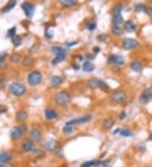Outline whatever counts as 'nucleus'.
Listing matches in <instances>:
<instances>
[{"label": "nucleus", "instance_id": "nucleus-33", "mask_svg": "<svg viewBox=\"0 0 152 167\" xmlns=\"http://www.w3.org/2000/svg\"><path fill=\"white\" fill-rule=\"evenodd\" d=\"M33 63V58L31 57H26L23 59L22 61V65L25 67H30Z\"/></svg>", "mask_w": 152, "mask_h": 167}, {"label": "nucleus", "instance_id": "nucleus-30", "mask_svg": "<svg viewBox=\"0 0 152 167\" xmlns=\"http://www.w3.org/2000/svg\"><path fill=\"white\" fill-rule=\"evenodd\" d=\"M123 9V5L122 4H116L115 6L112 8V14L113 15H118V14H121V12Z\"/></svg>", "mask_w": 152, "mask_h": 167}, {"label": "nucleus", "instance_id": "nucleus-36", "mask_svg": "<svg viewBox=\"0 0 152 167\" xmlns=\"http://www.w3.org/2000/svg\"><path fill=\"white\" fill-rule=\"evenodd\" d=\"M20 60V53H14L11 58H10V61L11 63H18Z\"/></svg>", "mask_w": 152, "mask_h": 167}, {"label": "nucleus", "instance_id": "nucleus-15", "mask_svg": "<svg viewBox=\"0 0 152 167\" xmlns=\"http://www.w3.org/2000/svg\"><path fill=\"white\" fill-rule=\"evenodd\" d=\"M124 29L128 32H134L136 30V25L132 21H127L124 22Z\"/></svg>", "mask_w": 152, "mask_h": 167}, {"label": "nucleus", "instance_id": "nucleus-45", "mask_svg": "<svg viewBox=\"0 0 152 167\" xmlns=\"http://www.w3.org/2000/svg\"><path fill=\"white\" fill-rule=\"evenodd\" d=\"M93 51H94L95 53H98L99 51H101V49L98 47H95L93 48Z\"/></svg>", "mask_w": 152, "mask_h": 167}, {"label": "nucleus", "instance_id": "nucleus-6", "mask_svg": "<svg viewBox=\"0 0 152 167\" xmlns=\"http://www.w3.org/2000/svg\"><path fill=\"white\" fill-rule=\"evenodd\" d=\"M92 118V116L91 115H84L83 116H80V117H78V118H74V119H72L70 121H68L65 126H71L73 127L74 125H78V124H82V123H85L90 122Z\"/></svg>", "mask_w": 152, "mask_h": 167}, {"label": "nucleus", "instance_id": "nucleus-47", "mask_svg": "<svg viewBox=\"0 0 152 167\" xmlns=\"http://www.w3.org/2000/svg\"><path fill=\"white\" fill-rule=\"evenodd\" d=\"M88 58H91V59H93V58H94L95 57H92V56H90V54H89V55H88Z\"/></svg>", "mask_w": 152, "mask_h": 167}, {"label": "nucleus", "instance_id": "nucleus-34", "mask_svg": "<svg viewBox=\"0 0 152 167\" xmlns=\"http://www.w3.org/2000/svg\"><path fill=\"white\" fill-rule=\"evenodd\" d=\"M11 40H12V43H13V45L14 47H19V46H20V44H21V41H22V40H21V37L19 36H16V35L11 38Z\"/></svg>", "mask_w": 152, "mask_h": 167}, {"label": "nucleus", "instance_id": "nucleus-41", "mask_svg": "<svg viewBox=\"0 0 152 167\" xmlns=\"http://www.w3.org/2000/svg\"><path fill=\"white\" fill-rule=\"evenodd\" d=\"M145 13H146V14H148L150 17L152 19V8L147 7V6H146V8H145Z\"/></svg>", "mask_w": 152, "mask_h": 167}, {"label": "nucleus", "instance_id": "nucleus-18", "mask_svg": "<svg viewBox=\"0 0 152 167\" xmlns=\"http://www.w3.org/2000/svg\"><path fill=\"white\" fill-rule=\"evenodd\" d=\"M28 118V113L25 111H19L16 113V120L18 122H25Z\"/></svg>", "mask_w": 152, "mask_h": 167}, {"label": "nucleus", "instance_id": "nucleus-14", "mask_svg": "<svg viewBox=\"0 0 152 167\" xmlns=\"http://www.w3.org/2000/svg\"><path fill=\"white\" fill-rule=\"evenodd\" d=\"M44 113H45V117L47 120H54L58 116L57 112L53 109H46Z\"/></svg>", "mask_w": 152, "mask_h": 167}, {"label": "nucleus", "instance_id": "nucleus-28", "mask_svg": "<svg viewBox=\"0 0 152 167\" xmlns=\"http://www.w3.org/2000/svg\"><path fill=\"white\" fill-rule=\"evenodd\" d=\"M123 28H122L121 26H116V25H113L112 28H111V32L115 35V36H121V35L123 34Z\"/></svg>", "mask_w": 152, "mask_h": 167}, {"label": "nucleus", "instance_id": "nucleus-7", "mask_svg": "<svg viewBox=\"0 0 152 167\" xmlns=\"http://www.w3.org/2000/svg\"><path fill=\"white\" fill-rule=\"evenodd\" d=\"M138 42L137 40L134 38H125L123 40L122 42V47L124 48L125 50H132L138 47Z\"/></svg>", "mask_w": 152, "mask_h": 167}, {"label": "nucleus", "instance_id": "nucleus-17", "mask_svg": "<svg viewBox=\"0 0 152 167\" xmlns=\"http://www.w3.org/2000/svg\"><path fill=\"white\" fill-rule=\"evenodd\" d=\"M130 68H131V69L133 71L136 72V73H139V72H141L142 69H143L142 64L138 61L131 62V63H130Z\"/></svg>", "mask_w": 152, "mask_h": 167}, {"label": "nucleus", "instance_id": "nucleus-27", "mask_svg": "<svg viewBox=\"0 0 152 167\" xmlns=\"http://www.w3.org/2000/svg\"><path fill=\"white\" fill-rule=\"evenodd\" d=\"M52 51L55 55L62 54V53H65L66 54V49H64L62 47H58V46H53V47H52Z\"/></svg>", "mask_w": 152, "mask_h": 167}, {"label": "nucleus", "instance_id": "nucleus-49", "mask_svg": "<svg viewBox=\"0 0 152 167\" xmlns=\"http://www.w3.org/2000/svg\"><path fill=\"white\" fill-rule=\"evenodd\" d=\"M0 167H4V166H3V163H1V162H0Z\"/></svg>", "mask_w": 152, "mask_h": 167}, {"label": "nucleus", "instance_id": "nucleus-22", "mask_svg": "<svg viewBox=\"0 0 152 167\" xmlns=\"http://www.w3.org/2000/svg\"><path fill=\"white\" fill-rule=\"evenodd\" d=\"M87 85L91 89H96L99 85V79L96 78H91L87 81Z\"/></svg>", "mask_w": 152, "mask_h": 167}, {"label": "nucleus", "instance_id": "nucleus-46", "mask_svg": "<svg viewBox=\"0 0 152 167\" xmlns=\"http://www.w3.org/2000/svg\"><path fill=\"white\" fill-rule=\"evenodd\" d=\"M76 44H78V41H75V42H71V43H68L67 45L70 47V46H74V45H76Z\"/></svg>", "mask_w": 152, "mask_h": 167}, {"label": "nucleus", "instance_id": "nucleus-5", "mask_svg": "<svg viewBox=\"0 0 152 167\" xmlns=\"http://www.w3.org/2000/svg\"><path fill=\"white\" fill-rule=\"evenodd\" d=\"M25 132H26V126L18 125L12 128L10 132V137L13 140H18L23 136Z\"/></svg>", "mask_w": 152, "mask_h": 167}, {"label": "nucleus", "instance_id": "nucleus-11", "mask_svg": "<svg viewBox=\"0 0 152 167\" xmlns=\"http://www.w3.org/2000/svg\"><path fill=\"white\" fill-rule=\"evenodd\" d=\"M21 149L24 152H32L35 150V143H34L33 140H24L21 143Z\"/></svg>", "mask_w": 152, "mask_h": 167}, {"label": "nucleus", "instance_id": "nucleus-9", "mask_svg": "<svg viewBox=\"0 0 152 167\" xmlns=\"http://www.w3.org/2000/svg\"><path fill=\"white\" fill-rule=\"evenodd\" d=\"M152 99V88L145 89L142 92L141 96L139 97V101L143 104H147V103L151 101Z\"/></svg>", "mask_w": 152, "mask_h": 167}, {"label": "nucleus", "instance_id": "nucleus-24", "mask_svg": "<svg viewBox=\"0 0 152 167\" xmlns=\"http://www.w3.org/2000/svg\"><path fill=\"white\" fill-rule=\"evenodd\" d=\"M64 79L60 76H53L51 78V85L53 86H57L60 85L61 84H63Z\"/></svg>", "mask_w": 152, "mask_h": 167}, {"label": "nucleus", "instance_id": "nucleus-19", "mask_svg": "<svg viewBox=\"0 0 152 167\" xmlns=\"http://www.w3.org/2000/svg\"><path fill=\"white\" fill-rule=\"evenodd\" d=\"M114 120L111 119L110 117H108V118H106V119L103 121V123H102V126L104 127L105 129H111L112 127L114 126Z\"/></svg>", "mask_w": 152, "mask_h": 167}, {"label": "nucleus", "instance_id": "nucleus-20", "mask_svg": "<svg viewBox=\"0 0 152 167\" xmlns=\"http://www.w3.org/2000/svg\"><path fill=\"white\" fill-rule=\"evenodd\" d=\"M112 23L116 26H120L122 24L124 23V20L123 17L122 16V14H118V15H113L112 18Z\"/></svg>", "mask_w": 152, "mask_h": 167}, {"label": "nucleus", "instance_id": "nucleus-48", "mask_svg": "<svg viewBox=\"0 0 152 167\" xmlns=\"http://www.w3.org/2000/svg\"><path fill=\"white\" fill-rule=\"evenodd\" d=\"M149 139L151 140V141H152V133L150 134V136H149Z\"/></svg>", "mask_w": 152, "mask_h": 167}, {"label": "nucleus", "instance_id": "nucleus-42", "mask_svg": "<svg viewBox=\"0 0 152 167\" xmlns=\"http://www.w3.org/2000/svg\"><path fill=\"white\" fill-rule=\"evenodd\" d=\"M7 52H2L0 53V63H3L7 58Z\"/></svg>", "mask_w": 152, "mask_h": 167}, {"label": "nucleus", "instance_id": "nucleus-29", "mask_svg": "<svg viewBox=\"0 0 152 167\" xmlns=\"http://www.w3.org/2000/svg\"><path fill=\"white\" fill-rule=\"evenodd\" d=\"M100 164H101V161H99V160H91V161L84 162L81 165L80 167H92L95 166V165H100Z\"/></svg>", "mask_w": 152, "mask_h": 167}, {"label": "nucleus", "instance_id": "nucleus-26", "mask_svg": "<svg viewBox=\"0 0 152 167\" xmlns=\"http://www.w3.org/2000/svg\"><path fill=\"white\" fill-rule=\"evenodd\" d=\"M65 57H66V54L65 53H62V54H57L55 56L54 59L52 61V63L53 65H56L57 63H59L61 62H63L65 59Z\"/></svg>", "mask_w": 152, "mask_h": 167}, {"label": "nucleus", "instance_id": "nucleus-21", "mask_svg": "<svg viewBox=\"0 0 152 167\" xmlns=\"http://www.w3.org/2000/svg\"><path fill=\"white\" fill-rule=\"evenodd\" d=\"M83 70L84 72H87V73H90V72H92L95 69V65L90 61H85L83 63Z\"/></svg>", "mask_w": 152, "mask_h": 167}, {"label": "nucleus", "instance_id": "nucleus-35", "mask_svg": "<svg viewBox=\"0 0 152 167\" xmlns=\"http://www.w3.org/2000/svg\"><path fill=\"white\" fill-rule=\"evenodd\" d=\"M118 134L122 137H131L132 136V132L128 129H120L119 130V133Z\"/></svg>", "mask_w": 152, "mask_h": 167}, {"label": "nucleus", "instance_id": "nucleus-8", "mask_svg": "<svg viewBox=\"0 0 152 167\" xmlns=\"http://www.w3.org/2000/svg\"><path fill=\"white\" fill-rule=\"evenodd\" d=\"M21 8L25 12V14L26 15V17L31 18L33 16L34 11H35V6L33 4H30L29 2H24L23 4H21Z\"/></svg>", "mask_w": 152, "mask_h": 167}, {"label": "nucleus", "instance_id": "nucleus-3", "mask_svg": "<svg viewBox=\"0 0 152 167\" xmlns=\"http://www.w3.org/2000/svg\"><path fill=\"white\" fill-rule=\"evenodd\" d=\"M27 81L29 85L32 87L37 86L40 85L41 82L42 81V74L40 71L38 70H33L28 74L27 77Z\"/></svg>", "mask_w": 152, "mask_h": 167}, {"label": "nucleus", "instance_id": "nucleus-31", "mask_svg": "<svg viewBox=\"0 0 152 167\" xmlns=\"http://www.w3.org/2000/svg\"><path fill=\"white\" fill-rule=\"evenodd\" d=\"M32 155L35 158H42L45 155V152L43 150H39V149H35L32 151Z\"/></svg>", "mask_w": 152, "mask_h": 167}, {"label": "nucleus", "instance_id": "nucleus-16", "mask_svg": "<svg viewBox=\"0 0 152 167\" xmlns=\"http://www.w3.org/2000/svg\"><path fill=\"white\" fill-rule=\"evenodd\" d=\"M12 159L11 154L9 152H2L0 153V162L1 163H8Z\"/></svg>", "mask_w": 152, "mask_h": 167}, {"label": "nucleus", "instance_id": "nucleus-32", "mask_svg": "<svg viewBox=\"0 0 152 167\" xmlns=\"http://www.w3.org/2000/svg\"><path fill=\"white\" fill-rule=\"evenodd\" d=\"M98 88H100L103 91H108L109 89H110V87H109L105 81H103V80H101V79H99V85H98Z\"/></svg>", "mask_w": 152, "mask_h": 167}, {"label": "nucleus", "instance_id": "nucleus-1", "mask_svg": "<svg viewBox=\"0 0 152 167\" xmlns=\"http://www.w3.org/2000/svg\"><path fill=\"white\" fill-rule=\"evenodd\" d=\"M71 95L66 90H61L54 95V101L57 106H67L71 101Z\"/></svg>", "mask_w": 152, "mask_h": 167}, {"label": "nucleus", "instance_id": "nucleus-2", "mask_svg": "<svg viewBox=\"0 0 152 167\" xmlns=\"http://www.w3.org/2000/svg\"><path fill=\"white\" fill-rule=\"evenodd\" d=\"M9 89L12 95L17 96V97L22 96L26 92V87L24 84L20 83V82H14L12 84H10Z\"/></svg>", "mask_w": 152, "mask_h": 167}, {"label": "nucleus", "instance_id": "nucleus-4", "mask_svg": "<svg viewBox=\"0 0 152 167\" xmlns=\"http://www.w3.org/2000/svg\"><path fill=\"white\" fill-rule=\"evenodd\" d=\"M126 98H127V93L123 90L119 89V90H116L111 94L110 101H111V104H113V105H119L123 102Z\"/></svg>", "mask_w": 152, "mask_h": 167}, {"label": "nucleus", "instance_id": "nucleus-25", "mask_svg": "<svg viewBox=\"0 0 152 167\" xmlns=\"http://www.w3.org/2000/svg\"><path fill=\"white\" fill-rule=\"evenodd\" d=\"M16 4V1L15 0H13V1H10L8 4L4 6V7L2 9V12L3 13H6V12H9L10 10H11Z\"/></svg>", "mask_w": 152, "mask_h": 167}, {"label": "nucleus", "instance_id": "nucleus-39", "mask_svg": "<svg viewBox=\"0 0 152 167\" xmlns=\"http://www.w3.org/2000/svg\"><path fill=\"white\" fill-rule=\"evenodd\" d=\"M96 27V24L95 23V21H88L87 23V28L89 31H94Z\"/></svg>", "mask_w": 152, "mask_h": 167}, {"label": "nucleus", "instance_id": "nucleus-44", "mask_svg": "<svg viewBox=\"0 0 152 167\" xmlns=\"http://www.w3.org/2000/svg\"><path fill=\"white\" fill-rule=\"evenodd\" d=\"M98 39L101 41H104L105 39H106V36H105L104 35H101V36H98Z\"/></svg>", "mask_w": 152, "mask_h": 167}, {"label": "nucleus", "instance_id": "nucleus-43", "mask_svg": "<svg viewBox=\"0 0 152 167\" xmlns=\"http://www.w3.org/2000/svg\"><path fill=\"white\" fill-rule=\"evenodd\" d=\"M126 117H127V113L125 112H122L119 114V116H118V118L120 120L125 119Z\"/></svg>", "mask_w": 152, "mask_h": 167}, {"label": "nucleus", "instance_id": "nucleus-13", "mask_svg": "<svg viewBox=\"0 0 152 167\" xmlns=\"http://www.w3.org/2000/svg\"><path fill=\"white\" fill-rule=\"evenodd\" d=\"M30 136L31 139L36 142H40L42 139V133L39 128H33L30 131Z\"/></svg>", "mask_w": 152, "mask_h": 167}, {"label": "nucleus", "instance_id": "nucleus-40", "mask_svg": "<svg viewBox=\"0 0 152 167\" xmlns=\"http://www.w3.org/2000/svg\"><path fill=\"white\" fill-rule=\"evenodd\" d=\"M15 32H16V28L13 27V28H10V30L8 31L7 32V36H9V37H13L15 36Z\"/></svg>", "mask_w": 152, "mask_h": 167}, {"label": "nucleus", "instance_id": "nucleus-12", "mask_svg": "<svg viewBox=\"0 0 152 167\" xmlns=\"http://www.w3.org/2000/svg\"><path fill=\"white\" fill-rule=\"evenodd\" d=\"M108 63H113V64L122 65L124 63V58L123 56H118V55L111 54L108 57Z\"/></svg>", "mask_w": 152, "mask_h": 167}, {"label": "nucleus", "instance_id": "nucleus-38", "mask_svg": "<svg viewBox=\"0 0 152 167\" xmlns=\"http://www.w3.org/2000/svg\"><path fill=\"white\" fill-rule=\"evenodd\" d=\"M145 8H146V6H145V4H138L137 5H135L134 9L136 11H138V12H145Z\"/></svg>", "mask_w": 152, "mask_h": 167}, {"label": "nucleus", "instance_id": "nucleus-10", "mask_svg": "<svg viewBox=\"0 0 152 167\" xmlns=\"http://www.w3.org/2000/svg\"><path fill=\"white\" fill-rule=\"evenodd\" d=\"M57 146V141L54 139H48L47 140L45 141V143H43L44 150L47 151H53L56 150V148Z\"/></svg>", "mask_w": 152, "mask_h": 167}, {"label": "nucleus", "instance_id": "nucleus-23", "mask_svg": "<svg viewBox=\"0 0 152 167\" xmlns=\"http://www.w3.org/2000/svg\"><path fill=\"white\" fill-rule=\"evenodd\" d=\"M59 3L64 7H73L78 4L76 0H60Z\"/></svg>", "mask_w": 152, "mask_h": 167}, {"label": "nucleus", "instance_id": "nucleus-37", "mask_svg": "<svg viewBox=\"0 0 152 167\" xmlns=\"http://www.w3.org/2000/svg\"><path fill=\"white\" fill-rule=\"evenodd\" d=\"M63 132H64V134L68 135V134H71V133L74 132V128H73V127L71 126H65L63 128Z\"/></svg>", "mask_w": 152, "mask_h": 167}]
</instances>
